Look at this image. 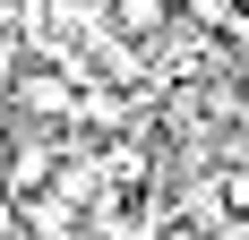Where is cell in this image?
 Masks as SVG:
<instances>
[{"label":"cell","instance_id":"cell-4","mask_svg":"<svg viewBox=\"0 0 249 240\" xmlns=\"http://www.w3.org/2000/svg\"><path fill=\"white\" fill-rule=\"evenodd\" d=\"M112 17H121V34H163V17H172V0H121Z\"/></svg>","mask_w":249,"mask_h":240},{"label":"cell","instance_id":"cell-5","mask_svg":"<svg viewBox=\"0 0 249 240\" xmlns=\"http://www.w3.org/2000/svg\"><path fill=\"white\" fill-rule=\"evenodd\" d=\"M18 77H26V51H18V34H0V95H18Z\"/></svg>","mask_w":249,"mask_h":240},{"label":"cell","instance_id":"cell-1","mask_svg":"<svg viewBox=\"0 0 249 240\" xmlns=\"http://www.w3.org/2000/svg\"><path fill=\"white\" fill-rule=\"evenodd\" d=\"M60 163H69V137H60V129H18V146H9V197L52 189Z\"/></svg>","mask_w":249,"mask_h":240},{"label":"cell","instance_id":"cell-7","mask_svg":"<svg viewBox=\"0 0 249 240\" xmlns=\"http://www.w3.org/2000/svg\"><path fill=\"white\" fill-rule=\"evenodd\" d=\"M9 112H18V103H9V95H0V129H9Z\"/></svg>","mask_w":249,"mask_h":240},{"label":"cell","instance_id":"cell-6","mask_svg":"<svg viewBox=\"0 0 249 240\" xmlns=\"http://www.w3.org/2000/svg\"><path fill=\"white\" fill-rule=\"evenodd\" d=\"M0 206H9V154H0Z\"/></svg>","mask_w":249,"mask_h":240},{"label":"cell","instance_id":"cell-2","mask_svg":"<svg viewBox=\"0 0 249 240\" xmlns=\"http://www.w3.org/2000/svg\"><path fill=\"white\" fill-rule=\"evenodd\" d=\"M18 232H26V240H86L77 189H35V197H18Z\"/></svg>","mask_w":249,"mask_h":240},{"label":"cell","instance_id":"cell-3","mask_svg":"<svg viewBox=\"0 0 249 240\" xmlns=\"http://www.w3.org/2000/svg\"><path fill=\"white\" fill-rule=\"evenodd\" d=\"M9 103H18V112H35V120H77V77H60V69H26Z\"/></svg>","mask_w":249,"mask_h":240}]
</instances>
